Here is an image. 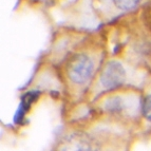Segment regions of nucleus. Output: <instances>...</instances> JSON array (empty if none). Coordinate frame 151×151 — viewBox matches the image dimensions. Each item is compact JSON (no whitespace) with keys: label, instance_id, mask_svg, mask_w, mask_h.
Wrapping results in <instances>:
<instances>
[{"label":"nucleus","instance_id":"obj_1","mask_svg":"<svg viewBox=\"0 0 151 151\" xmlns=\"http://www.w3.org/2000/svg\"><path fill=\"white\" fill-rule=\"evenodd\" d=\"M67 72L72 83L83 85L87 83L93 74L94 63L87 54H76L69 61Z\"/></svg>","mask_w":151,"mask_h":151},{"label":"nucleus","instance_id":"obj_5","mask_svg":"<svg viewBox=\"0 0 151 151\" xmlns=\"http://www.w3.org/2000/svg\"><path fill=\"white\" fill-rule=\"evenodd\" d=\"M112 1L119 10L129 11L136 8L142 0H112Z\"/></svg>","mask_w":151,"mask_h":151},{"label":"nucleus","instance_id":"obj_4","mask_svg":"<svg viewBox=\"0 0 151 151\" xmlns=\"http://www.w3.org/2000/svg\"><path fill=\"white\" fill-rule=\"evenodd\" d=\"M105 109L109 112H121L124 109V101L121 96H112L105 103Z\"/></svg>","mask_w":151,"mask_h":151},{"label":"nucleus","instance_id":"obj_3","mask_svg":"<svg viewBox=\"0 0 151 151\" xmlns=\"http://www.w3.org/2000/svg\"><path fill=\"white\" fill-rule=\"evenodd\" d=\"M59 151H99V146L87 134L76 133L63 142Z\"/></svg>","mask_w":151,"mask_h":151},{"label":"nucleus","instance_id":"obj_2","mask_svg":"<svg viewBox=\"0 0 151 151\" xmlns=\"http://www.w3.org/2000/svg\"><path fill=\"white\" fill-rule=\"evenodd\" d=\"M126 79V71L119 61L112 60L107 63L101 72V83L105 89H114L122 86Z\"/></svg>","mask_w":151,"mask_h":151},{"label":"nucleus","instance_id":"obj_6","mask_svg":"<svg viewBox=\"0 0 151 151\" xmlns=\"http://www.w3.org/2000/svg\"><path fill=\"white\" fill-rule=\"evenodd\" d=\"M142 112H143L145 119L151 122V94L145 96L142 105Z\"/></svg>","mask_w":151,"mask_h":151}]
</instances>
